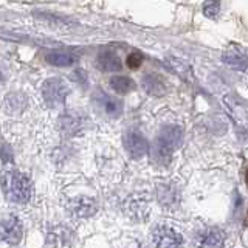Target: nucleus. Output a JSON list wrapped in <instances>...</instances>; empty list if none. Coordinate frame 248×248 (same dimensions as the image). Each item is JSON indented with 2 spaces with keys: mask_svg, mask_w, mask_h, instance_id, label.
<instances>
[{
  "mask_svg": "<svg viewBox=\"0 0 248 248\" xmlns=\"http://www.w3.org/2000/svg\"><path fill=\"white\" fill-rule=\"evenodd\" d=\"M68 93H70L68 85L61 78H50L42 85V96L50 107H58L61 104H64Z\"/></svg>",
  "mask_w": 248,
  "mask_h": 248,
  "instance_id": "obj_3",
  "label": "nucleus"
},
{
  "mask_svg": "<svg viewBox=\"0 0 248 248\" xmlns=\"http://www.w3.org/2000/svg\"><path fill=\"white\" fill-rule=\"evenodd\" d=\"M143 61H144V56L141 51H132L126 59V65L132 70H137L143 64Z\"/></svg>",
  "mask_w": 248,
  "mask_h": 248,
  "instance_id": "obj_19",
  "label": "nucleus"
},
{
  "mask_svg": "<svg viewBox=\"0 0 248 248\" xmlns=\"http://www.w3.org/2000/svg\"><path fill=\"white\" fill-rule=\"evenodd\" d=\"M23 106H25V98H23L20 93H10L5 99V107L10 113L20 112Z\"/></svg>",
  "mask_w": 248,
  "mask_h": 248,
  "instance_id": "obj_16",
  "label": "nucleus"
},
{
  "mask_svg": "<svg viewBox=\"0 0 248 248\" xmlns=\"http://www.w3.org/2000/svg\"><path fill=\"white\" fill-rule=\"evenodd\" d=\"M220 11V3L219 0H206L205 5H203V14L206 17H217V14Z\"/></svg>",
  "mask_w": 248,
  "mask_h": 248,
  "instance_id": "obj_18",
  "label": "nucleus"
},
{
  "mask_svg": "<svg viewBox=\"0 0 248 248\" xmlns=\"http://www.w3.org/2000/svg\"><path fill=\"white\" fill-rule=\"evenodd\" d=\"M3 81V76H2V72H0V82Z\"/></svg>",
  "mask_w": 248,
  "mask_h": 248,
  "instance_id": "obj_21",
  "label": "nucleus"
},
{
  "mask_svg": "<svg viewBox=\"0 0 248 248\" xmlns=\"http://www.w3.org/2000/svg\"><path fill=\"white\" fill-rule=\"evenodd\" d=\"M84 126V118L76 112H67L62 115L61 118V130L67 135H75L79 130H82Z\"/></svg>",
  "mask_w": 248,
  "mask_h": 248,
  "instance_id": "obj_10",
  "label": "nucleus"
},
{
  "mask_svg": "<svg viewBox=\"0 0 248 248\" xmlns=\"http://www.w3.org/2000/svg\"><path fill=\"white\" fill-rule=\"evenodd\" d=\"M166 64L168 67L172 70V72H175L177 75H180L183 79H189L191 78V72H189V65L186 64V62L180 61V59H166Z\"/></svg>",
  "mask_w": 248,
  "mask_h": 248,
  "instance_id": "obj_17",
  "label": "nucleus"
},
{
  "mask_svg": "<svg viewBox=\"0 0 248 248\" xmlns=\"http://www.w3.org/2000/svg\"><path fill=\"white\" fill-rule=\"evenodd\" d=\"M108 84H110L112 90H115L116 93H121V95L123 93H129L132 89L135 87L134 81L127 76H115L108 81Z\"/></svg>",
  "mask_w": 248,
  "mask_h": 248,
  "instance_id": "obj_14",
  "label": "nucleus"
},
{
  "mask_svg": "<svg viewBox=\"0 0 248 248\" xmlns=\"http://www.w3.org/2000/svg\"><path fill=\"white\" fill-rule=\"evenodd\" d=\"M225 242V234L223 231L211 227L205 228L197 232L196 236V247L197 248H222Z\"/></svg>",
  "mask_w": 248,
  "mask_h": 248,
  "instance_id": "obj_8",
  "label": "nucleus"
},
{
  "mask_svg": "<svg viewBox=\"0 0 248 248\" xmlns=\"http://www.w3.org/2000/svg\"><path fill=\"white\" fill-rule=\"evenodd\" d=\"M183 140V130L178 126H166L163 129L157 140H155L154 146V158L157 160L160 165H166L169 163L172 154L180 147Z\"/></svg>",
  "mask_w": 248,
  "mask_h": 248,
  "instance_id": "obj_2",
  "label": "nucleus"
},
{
  "mask_svg": "<svg viewBox=\"0 0 248 248\" xmlns=\"http://www.w3.org/2000/svg\"><path fill=\"white\" fill-rule=\"evenodd\" d=\"M2 188L5 197L14 203H27L31 199V180L17 169H8L2 175Z\"/></svg>",
  "mask_w": 248,
  "mask_h": 248,
  "instance_id": "obj_1",
  "label": "nucleus"
},
{
  "mask_svg": "<svg viewBox=\"0 0 248 248\" xmlns=\"http://www.w3.org/2000/svg\"><path fill=\"white\" fill-rule=\"evenodd\" d=\"M68 209L72 216L78 217V219H85V217H90L96 213V203L92 199H76L72 203L68 205Z\"/></svg>",
  "mask_w": 248,
  "mask_h": 248,
  "instance_id": "obj_9",
  "label": "nucleus"
},
{
  "mask_svg": "<svg viewBox=\"0 0 248 248\" xmlns=\"http://www.w3.org/2000/svg\"><path fill=\"white\" fill-rule=\"evenodd\" d=\"M45 59L48 64L54 67H70V65H73V62H75V58L72 54L65 51H51L46 54Z\"/></svg>",
  "mask_w": 248,
  "mask_h": 248,
  "instance_id": "obj_13",
  "label": "nucleus"
},
{
  "mask_svg": "<svg viewBox=\"0 0 248 248\" xmlns=\"http://www.w3.org/2000/svg\"><path fill=\"white\" fill-rule=\"evenodd\" d=\"M84 73L82 72H79V70H78V72H75L73 75H72V79L73 81H78V82H81V84H87V79H84Z\"/></svg>",
  "mask_w": 248,
  "mask_h": 248,
  "instance_id": "obj_20",
  "label": "nucleus"
},
{
  "mask_svg": "<svg viewBox=\"0 0 248 248\" xmlns=\"http://www.w3.org/2000/svg\"><path fill=\"white\" fill-rule=\"evenodd\" d=\"M222 61L225 62L227 65L232 67V68H237V70H245L247 68V61L242 54H239L236 51H227L222 56Z\"/></svg>",
  "mask_w": 248,
  "mask_h": 248,
  "instance_id": "obj_15",
  "label": "nucleus"
},
{
  "mask_svg": "<svg viewBox=\"0 0 248 248\" xmlns=\"http://www.w3.org/2000/svg\"><path fill=\"white\" fill-rule=\"evenodd\" d=\"M96 67L103 72H118L123 68V64L115 51H101L96 59Z\"/></svg>",
  "mask_w": 248,
  "mask_h": 248,
  "instance_id": "obj_11",
  "label": "nucleus"
},
{
  "mask_svg": "<svg viewBox=\"0 0 248 248\" xmlns=\"http://www.w3.org/2000/svg\"><path fill=\"white\" fill-rule=\"evenodd\" d=\"M141 87L144 89L146 93H149V95H154V96H161L166 90L161 78L157 75H146L141 81Z\"/></svg>",
  "mask_w": 248,
  "mask_h": 248,
  "instance_id": "obj_12",
  "label": "nucleus"
},
{
  "mask_svg": "<svg viewBox=\"0 0 248 248\" xmlns=\"http://www.w3.org/2000/svg\"><path fill=\"white\" fill-rule=\"evenodd\" d=\"M152 240L155 248H182L183 237L174 228L166 225H158L152 232Z\"/></svg>",
  "mask_w": 248,
  "mask_h": 248,
  "instance_id": "obj_4",
  "label": "nucleus"
},
{
  "mask_svg": "<svg viewBox=\"0 0 248 248\" xmlns=\"http://www.w3.org/2000/svg\"><path fill=\"white\" fill-rule=\"evenodd\" d=\"M123 143L132 158H141L149 152V143H147V140L137 130L126 132V135L123 137Z\"/></svg>",
  "mask_w": 248,
  "mask_h": 248,
  "instance_id": "obj_6",
  "label": "nucleus"
},
{
  "mask_svg": "<svg viewBox=\"0 0 248 248\" xmlns=\"http://www.w3.org/2000/svg\"><path fill=\"white\" fill-rule=\"evenodd\" d=\"M93 103L96 104V107L99 108V110H103L107 116H110V118H118V116L123 113V103L121 101L108 96L107 93H104L103 90L95 93V96H93Z\"/></svg>",
  "mask_w": 248,
  "mask_h": 248,
  "instance_id": "obj_7",
  "label": "nucleus"
},
{
  "mask_svg": "<svg viewBox=\"0 0 248 248\" xmlns=\"http://www.w3.org/2000/svg\"><path fill=\"white\" fill-rule=\"evenodd\" d=\"M23 236L22 222L16 216H8L0 219V242L17 245Z\"/></svg>",
  "mask_w": 248,
  "mask_h": 248,
  "instance_id": "obj_5",
  "label": "nucleus"
}]
</instances>
